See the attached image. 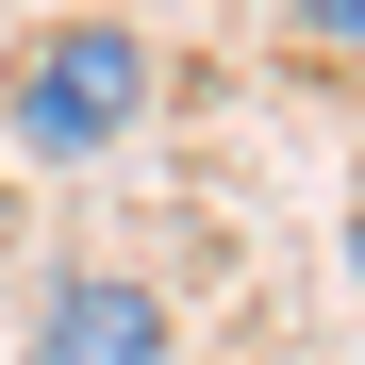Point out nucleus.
I'll use <instances>...</instances> for the list:
<instances>
[{"label":"nucleus","instance_id":"1","mask_svg":"<svg viewBox=\"0 0 365 365\" xmlns=\"http://www.w3.org/2000/svg\"><path fill=\"white\" fill-rule=\"evenodd\" d=\"M166 100V50L133 17H34L17 50H0V133H17V166H100L133 150Z\"/></svg>","mask_w":365,"mask_h":365},{"label":"nucleus","instance_id":"2","mask_svg":"<svg viewBox=\"0 0 365 365\" xmlns=\"http://www.w3.org/2000/svg\"><path fill=\"white\" fill-rule=\"evenodd\" d=\"M17 365H166V282H133V266H50Z\"/></svg>","mask_w":365,"mask_h":365},{"label":"nucleus","instance_id":"3","mask_svg":"<svg viewBox=\"0 0 365 365\" xmlns=\"http://www.w3.org/2000/svg\"><path fill=\"white\" fill-rule=\"evenodd\" d=\"M299 34H316V50H349V0H299Z\"/></svg>","mask_w":365,"mask_h":365}]
</instances>
